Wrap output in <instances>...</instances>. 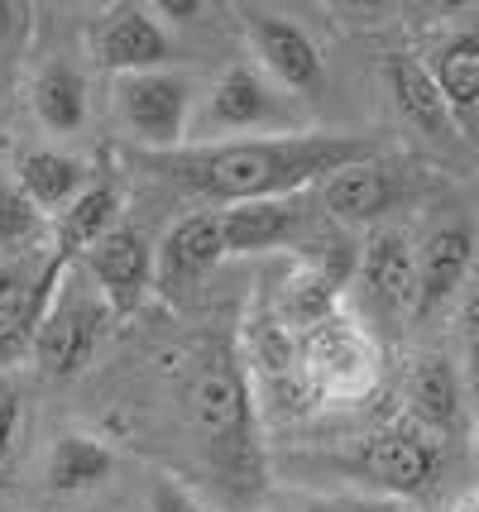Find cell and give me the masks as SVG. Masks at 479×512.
<instances>
[{
  "label": "cell",
  "instance_id": "27",
  "mask_svg": "<svg viewBox=\"0 0 479 512\" xmlns=\"http://www.w3.org/2000/svg\"><path fill=\"white\" fill-rule=\"evenodd\" d=\"M149 512H206V503L187 484H178L173 474H154V484H149Z\"/></svg>",
  "mask_w": 479,
  "mask_h": 512
},
{
  "label": "cell",
  "instance_id": "13",
  "mask_svg": "<svg viewBox=\"0 0 479 512\" xmlns=\"http://www.w3.org/2000/svg\"><path fill=\"white\" fill-rule=\"evenodd\" d=\"M245 39H250V53L259 58V72L274 87L293 91V96H317L326 87L321 48L312 44V34L302 24L283 20L274 10H245Z\"/></svg>",
  "mask_w": 479,
  "mask_h": 512
},
{
  "label": "cell",
  "instance_id": "14",
  "mask_svg": "<svg viewBox=\"0 0 479 512\" xmlns=\"http://www.w3.org/2000/svg\"><path fill=\"white\" fill-rule=\"evenodd\" d=\"M92 58L115 77L173 67V39L149 5H111L92 29Z\"/></svg>",
  "mask_w": 479,
  "mask_h": 512
},
{
  "label": "cell",
  "instance_id": "17",
  "mask_svg": "<svg viewBox=\"0 0 479 512\" xmlns=\"http://www.w3.org/2000/svg\"><path fill=\"white\" fill-rule=\"evenodd\" d=\"M427 72L456 120V134L479 144V29H451L427 53Z\"/></svg>",
  "mask_w": 479,
  "mask_h": 512
},
{
  "label": "cell",
  "instance_id": "31",
  "mask_svg": "<svg viewBox=\"0 0 479 512\" xmlns=\"http://www.w3.org/2000/svg\"><path fill=\"white\" fill-rule=\"evenodd\" d=\"M451 512H479V484H475V489H465V493H460V498H456V508H451Z\"/></svg>",
  "mask_w": 479,
  "mask_h": 512
},
{
  "label": "cell",
  "instance_id": "23",
  "mask_svg": "<svg viewBox=\"0 0 479 512\" xmlns=\"http://www.w3.org/2000/svg\"><path fill=\"white\" fill-rule=\"evenodd\" d=\"M115 469V450L92 431H63L48 450V489L53 493H92Z\"/></svg>",
  "mask_w": 479,
  "mask_h": 512
},
{
  "label": "cell",
  "instance_id": "11",
  "mask_svg": "<svg viewBox=\"0 0 479 512\" xmlns=\"http://www.w3.org/2000/svg\"><path fill=\"white\" fill-rule=\"evenodd\" d=\"M412 197L408 173L398 163H384V158H365V163H350L341 173L317 187V206L331 225H379Z\"/></svg>",
  "mask_w": 479,
  "mask_h": 512
},
{
  "label": "cell",
  "instance_id": "3",
  "mask_svg": "<svg viewBox=\"0 0 479 512\" xmlns=\"http://www.w3.org/2000/svg\"><path fill=\"white\" fill-rule=\"evenodd\" d=\"M297 345H302V383L312 402H365L379 388L384 350L360 316L331 312L297 335Z\"/></svg>",
  "mask_w": 479,
  "mask_h": 512
},
{
  "label": "cell",
  "instance_id": "15",
  "mask_svg": "<svg viewBox=\"0 0 479 512\" xmlns=\"http://www.w3.org/2000/svg\"><path fill=\"white\" fill-rule=\"evenodd\" d=\"M470 278H475V230L460 216H446L417 240V307H412V321L446 312Z\"/></svg>",
  "mask_w": 479,
  "mask_h": 512
},
{
  "label": "cell",
  "instance_id": "19",
  "mask_svg": "<svg viewBox=\"0 0 479 512\" xmlns=\"http://www.w3.org/2000/svg\"><path fill=\"white\" fill-rule=\"evenodd\" d=\"M384 87L393 96V106L398 115L408 120L417 134H427V139H456V120L446 111V101H441V91H436L432 72L422 58H412V53H388L384 58Z\"/></svg>",
  "mask_w": 479,
  "mask_h": 512
},
{
  "label": "cell",
  "instance_id": "28",
  "mask_svg": "<svg viewBox=\"0 0 479 512\" xmlns=\"http://www.w3.org/2000/svg\"><path fill=\"white\" fill-rule=\"evenodd\" d=\"M20 422H24L20 393H15L10 383H0V465L10 460V450L20 441Z\"/></svg>",
  "mask_w": 479,
  "mask_h": 512
},
{
  "label": "cell",
  "instance_id": "16",
  "mask_svg": "<svg viewBox=\"0 0 479 512\" xmlns=\"http://www.w3.org/2000/svg\"><path fill=\"white\" fill-rule=\"evenodd\" d=\"M226 259V240H221V211H197L183 216L163 235V245L154 249V288L168 297H187L197 292L211 268Z\"/></svg>",
  "mask_w": 479,
  "mask_h": 512
},
{
  "label": "cell",
  "instance_id": "24",
  "mask_svg": "<svg viewBox=\"0 0 479 512\" xmlns=\"http://www.w3.org/2000/svg\"><path fill=\"white\" fill-rule=\"evenodd\" d=\"M44 245H53V221L24 197L15 182H0V259L29 254V249Z\"/></svg>",
  "mask_w": 479,
  "mask_h": 512
},
{
  "label": "cell",
  "instance_id": "4",
  "mask_svg": "<svg viewBox=\"0 0 479 512\" xmlns=\"http://www.w3.org/2000/svg\"><path fill=\"white\" fill-rule=\"evenodd\" d=\"M326 465L350 474L360 484V493H374V498H393V503L422 498L441 479V441L427 436L422 426L398 422L360 436L345 455H331Z\"/></svg>",
  "mask_w": 479,
  "mask_h": 512
},
{
  "label": "cell",
  "instance_id": "8",
  "mask_svg": "<svg viewBox=\"0 0 479 512\" xmlns=\"http://www.w3.org/2000/svg\"><path fill=\"white\" fill-rule=\"evenodd\" d=\"M355 288L365 297L369 316L379 326H403L417 307V240L398 225H379L360 245Z\"/></svg>",
  "mask_w": 479,
  "mask_h": 512
},
{
  "label": "cell",
  "instance_id": "10",
  "mask_svg": "<svg viewBox=\"0 0 479 512\" xmlns=\"http://www.w3.org/2000/svg\"><path fill=\"white\" fill-rule=\"evenodd\" d=\"M68 268L72 264L53 245L0 259V340H15L24 350L34 345V331L63 288Z\"/></svg>",
  "mask_w": 479,
  "mask_h": 512
},
{
  "label": "cell",
  "instance_id": "30",
  "mask_svg": "<svg viewBox=\"0 0 479 512\" xmlns=\"http://www.w3.org/2000/svg\"><path fill=\"white\" fill-rule=\"evenodd\" d=\"M20 24H24V5H15V0H0V48L20 34Z\"/></svg>",
  "mask_w": 479,
  "mask_h": 512
},
{
  "label": "cell",
  "instance_id": "20",
  "mask_svg": "<svg viewBox=\"0 0 479 512\" xmlns=\"http://www.w3.org/2000/svg\"><path fill=\"white\" fill-rule=\"evenodd\" d=\"M15 187L53 221V216H63V206H72L92 182H87V163H82V158L63 154V149H24V154L15 158Z\"/></svg>",
  "mask_w": 479,
  "mask_h": 512
},
{
  "label": "cell",
  "instance_id": "2",
  "mask_svg": "<svg viewBox=\"0 0 479 512\" xmlns=\"http://www.w3.org/2000/svg\"><path fill=\"white\" fill-rule=\"evenodd\" d=\"M183 417L192 436L211 455L216 474L235 493L264 484V450H259V422H254V393L230 350H206L183 383Z\"/></svg>",
  "mask_w": 479,
  "mask_h": 512
},
{
  "label": "cell",
  "instance_id": "29",
  "mask_svg": "<svg viewBox=\"0 0 479 512\" xmlns=\"http://www.w3.org/2000/svg\"><path fill=\"white\" fill-rule=\"evenodd\" d=\"M154 15H163V20H192V15H202L206 5L202 0H159V5H149Z\"/></svg>",
  "mask_w": 479,
  "mask_h": 512
},
{
  "label": "cell",
  "instance_id": "26",
  "mask_svg": "<svg viewBox=\"0 0 479 512\" xmlns=\"http://www.w3.org/2000/svg\"><path fill=\"white\" fill-rule=\"evenodd\" d=\"M288 512H398V503L360 489H341V493H297V498H288Z\"/></svg>",
  "mask_w": 479,
  "mask_h": 512
},
{
  "label": "cell",
  "instance_id": "6",
  "mask_svg": "<svg viewBox=\"0 0 479 512\" xmlns=\"http://www.w3.org/2000/svg\"><path fill=\"white\" fill-rule=\"evenodd\" d=\"M115 115L144 154H173L192 144L197 87L178 67L115 77Z\"/></svg>",
  "mask_w": 479,
  "mask_h": 512
},
{
  "label": "cell",
  "instance_id": "25",
  "mask_svg": "<svg viewBox=\"0 0 479 512\" xmlns=\"http://www.w3.org/2000/svg\"><path fill=\"white\" fill-rule=\"evenodd\" d=\"M460 355H465V393L479 402V264L460 292Z\"/></svg>",
  "mask_w": 479,
  "mask_h": 512
},
{
  "label": "cell",
  "instance_id": "32",
  "mask_svg": "<svg viewBox=\"0 0 479 512\" xmlns=\"http://www.w3.org/2000/svg\"><path fill=\"white\" fill-rule=\"evenodd\" d=\"M475 446H479V422H475Z\"/></svg>",
  "mask_w": 479,
  "mask_h": 512
},
{
  "label": "cell",
  "instance_id": "9",
  "mask_svg": "<svg viewBox=\"0 0 479 512\" xmlns=\"http://www.w3.org/2000/svg\"><path fill=\"white\" fill-rule=\"evenodd\" d=\"M326 235L317 230V211H307V197L278 201H240L221 211V240L226 259L274 254V249H312Z\"/></svg>",
  "mask_w": 479,
  "mask_h": 512
},
{
  "label": "cell",
  "instance_id": "21",
  "mask_svg": "<svg viewBox=\"0 0 479 512\" xmlns=\"http://www.w3.org/2000/svg\"><path fill=\"white\" fill-rule=\"evenodd\" d=\"M29 96H34V115L48 134H77L92 115V96H87V77L82 67L68 63V58H48L34 82H29Z\"/></svg>",
  "mask_w": 479,
  "mask_h": 512
},
{
  "label": "cell",
  "instance_id": "5",
  "mask_svg": "<svg viewBox=\"0 0 479 512\" xmlns=\"http://www.w3.org/2000/svg\"><path fill=\"white\" fill-rule=\"evenodd\" d=\"M111 321H115V312L106 307V297L92 288V278H87L82 268L72 264L68 278H63V288H58V297L48 302L39 331H34V345H29L34 369L53 383L77 379V374L92 364L101 335L111 331Z\"/></svg>",
  "mask_w": 479,
  "mask_h": 512
},
{
  "label": "cell",
  "instance_id": "22",
  "mask_svg": "<svg viewBox=\"0 0 479 512\" xmlns=\"http://www.w3.org/2000/svg\"><path fill=\"white\" fill-rule=\"evenodd\" d=\"M115 225H120V192H115V182H92V187L53 221V249H58L68 264H77L101 235H111Z\"/></svg>",
  "mask_w": 479,
  "mask_h": 512
},
{
  "label": "cell",
  "instance_id": "1",
  "mask_svg": "<svg viewBox=\"0 0 479 512\" xmlns=\"http://www.w3.org/2000/svg\"><path fill=\"white\" fill-rule=\"evenodd\" d=\"M379 158V144L365 134H274V139H226V144H187L173 154H144V168L178 182L216 206L278 201L317 192L331 173L350 163Z\"/></svg>",
  "mask_w": 479,
  "mask_h": 512
},
{
  "label": "cell",
  "instance_id": "7",
  "mask_svg": "<svg viewBox=\"0 0 479 512\" xmlns=\"http://www.w3.org/2000/svg\"><path fill=\"white\" fill-rule=\"evenodd\" d=\"M274 139V134H297L293 111L278 96V87L250 63H235L202 96V106L192 115V144H226V139Z\"/></svg>",
  "mask_w": 479,
  "mask_h": 512
},
{
  "label": "cell",
  "instance_id": "18",
  "mask_svg": "<svg viewBox=\"0 0 479 512\" xmlns=\"http://www.w3.org/2000/svg\"><path fill=\"white\" fill-rule=\"evenodd\" d=\"M460 402H465V379L446 355H417L403 379V407L408 422L422 426L427 436H441L460 422Z\"/></svg>",
  "mask_w": 479,
  "mask_h": 512
},
{
  "label": "cell",
  "instance_id": "12",
  "mask_svg": "<svg viewBox=\"0 0 479 512\" xmlns=\"http://www.w3.org/2000/svg\"><path fill=\"white\" fill-rule=\"evenodd\" d=\"M77 268L92 278V288L106 297V307L115 316H130L154 288V245H149V235L139 225L120 221L111 235H101L77 259Z\"/></svg>",
  "mask_w": 479,
  "mask_h": 512
}]
</instances>
